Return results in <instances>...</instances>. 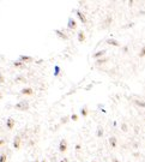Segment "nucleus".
<instances>
[{"label":"nucleus","instance_id":"nucleus-1","mask_svg":"<svg viewBox=\"0 0 145 162\" xmlns=\"http://www.w3.org/2000/svg\"><path fill=\"white\" fill-rule=\"evenodd\" d=\"M28 106H29V103L26 102V101H22V102H19V103L16 105V109L25 110V109H28Z\"/></svg>","mask_w":145,"mask_h":162},{"label":"nucleus","instance_id":"nucleus-2","mask_svg":"<svg viewBox=\"0 0 145 162\" xmlns=\"http://www.w3.org/2000/svg\"><path fill=\"white\" fill-rule=\"evenodd\" d=\"M66 150V141H61L60 142V151H65Z\"/></svg>","mask_w":145,"mask_h":162},{"label":"nucleus","instance_id":"nucleus-3","mask_svg":"<svg viewBox=\"0 0 145 162\" xmlns=\"http://www.w3.org/2000/svg\"><path fill=\"white\" fill-rule=\"evenodd\" d=\"M69 28H76V22L72 18L69 19Z\"/></svg>","mask_w":145,"mask_h":162},{"label":"nucleus","instance_id":"nucleus-4","mask_svg":"<svg viewBox=\"0 0 145 162\" xmlns=\"http://www.w3.org/2000/svg\"><path fill=\"white\" fill-rule=\"evenodd\" d=\"M77 15L79 16V18L82 19V22H83V23H85V22H86V19H85V17H84V15H82V12H81V11H77Z\"/></svg>","mask_w":145,"mask_h":162},{"label":"nucleus","instance_id":"nucleus-5","mask_svg":"<svg viewBox=\"0 0 145 162\" xmlns=\"http://www.w3.org/2000/svg\"><path fill=\"white\" fill-rule=\"evenodd\" d=\"M13 124H15V121H13V119H8V120H7V124H6V125H7V127H8V129H12Z\"/></svg>","mask_w":145,"mask_h":162},{"label":"nucleus","instance_id":"nucleus-6","mask_svg":"<svg viewBox=\"0 0 145 162\" xmlns=\"http://www.w3.org/2000/svg\"><path fill=\"white\" fill-rule=\"evenodd\" d=\"M109 142H110V144H112V146H116V139L114 138V137H112V138L109 139Z\"/></svg>","mask_w":145,"mask_h":162},{"label":"nucleus","instance_id":"nucleus-7","mask_svg":"<svg viewBox=\"0 0 145 162\" xmlns=\"http://www.w3.org/2000/svg\"><path fill=\"white\" fill-rule=\"evenodd\" d=\"M107 42H108L109 45H114V46H119V43H117L116 41H114V40H108Z\"/></svg>","mask_w":145,"mask_h":162},{"label":"nucleus","instance_id":"nucleus-8","mask_svg":"<svg viewBox=\"0 0 145 162\" xmlns=\"http://www.w3.org/2000/svg\"><path fill=\"white\" fill-rule=\"evenodd\" d=\"M13 144H15V146H16V148H18V146H19V137H17V138L15 139V143H13Z\"/></svg>","mask_w":145,"mask_h":162},{"label":"nucleus","instance_id":"nucleus-9","mask_svg":"<svg viewBox=\"0 0 145 162\" xmlns=\"http://www.w3.org/2000/svg\"><path fill=\"white\" fill-rule=\"evenodd\" d=\"M22 93H23V94H31L33 90H31V89H24V90H22Z\"/></svg>","mask_w":145,"mask_h":162},{"label":"nucleus","instance_id":"nucleus-10","mask_svg":"<svg viewBox=\"0 0 145 162\" xmlns=\"http://www.w3.org/2000/svg\"><path fill=\"white\" fill-rule=\"evenodd\" d=\"M83 40H84V34L79 33V41H83Z\"/></svg>","mask_w":145,"mask_h":162},{"label":"nucleus","instance_id":"nucleus-11","mask_svg":"<svg viewBox=\"0 0 145 162\" xmlns=\"http://www.w3.org/2000/svg\"><path fill=\"white\" fill-rule=\"evenodd\" d=\"M5 160H6V156H5V155H1V156H0V162H5Z\"/></svg>","mask_w":145,"mask_h":162},{"label":"nucleus","instance_id":"nucleus-12","mask_svg":"<svg viewBox=\"0 0 145 162\" xmlns=\"http://www.w3.org/2000/svg\"><path fill=\"white\" fill-rule=\"evenodd\" d=\"M103 53H104V51H102V52H98V53H96V54H95V57L97 58V57H100V55H102Z\"/></svg>","mask_w":145,"mask_h":162},{"label":"nucleus","instance_id":"nucleus-13","mask_svg":"<svg viewBox=\"0 0 145 162\" xmlns=\"http://www.w3.org/2000/svg\"><path fill=\"white\" fill-rule=\"evenodd\" d=\"M144 55H145V47L143 48V51L140 52V57H144Z\"/></svg>","mask_w":145,"mask_h":162},{"label":"nucleus","instance_id":"nucleus-14","mask_svg":"<svg viewBox=\"0 0 145 162\" xmlns=\"http://www.w3.org/2000/svg\"><path fill=\"white\" fill-rule=\"evenodd\" d=\"M102 133H103V131H102V130H101V129H98V136H101V134H102Z\"/></svg>","mask_w":145,"mask_h":162},{"label":"nucleus","instance_id":"nucleus-15","mask_svg":"<svg viewBox=\"0 0 145 162\" xmlns=\"http://www.w3.org/2000/svg\"><path fill=\"white\" fill-rule=\"evenodd\" d=\"M60 162H67V160H66V158H64L62 161H60Z\"/></svg>","mask_w":145,"mask_h":162},{"label":"nucleus","instance_id":"nucleus-16","mask_svg":"<svg viewBox=\"0 0 145 162\" xmlns=\"http://www.w3.org/2000/svg\"><path fill=\"white\" fill-rule=\"evenodd\" d=\"M4 143V141H0V144H3Z\"/></svg>","mask_w":145,"mask_h":162},{"label":"nucleus","instance_id":"nucleus-17","mask_svg":"<svg viewBox=\"0 0 145 162\" xmlns=\"http://www.w3.org/2000/svg\"><path fill=\"white\" fill-rule=\"evenodd\" d=\"M114 162H119V161H117V160H114Z\"/></svg>","mask_w":145,"mask_h":162},{"label":"nucleus","instance_id":"nucleus-18","mask_svg":"<svg viewBox=\"0 0 145 162\" xmlns=\"http://www.w3.org/2000/svg\"><path fill=\"white\" fill-rule=\"evenodd\" d=\"M36 162H37V161H36Z\"/></svg>","mask_w":145,"mask_h":162},{"label":"nucleus","instance_id":"nucleus-19","mask_svg":"<svg viewBox=\"0 0 145 162\" xmlns=\"http://www.w3.org/2000/svg\"><path fill=\"white\" fill-rule=\"evenodd\" d=\"M43 162H45V161H43Z\"/></svg>","mask_w":145,"mask_h":162}]
</instances>
